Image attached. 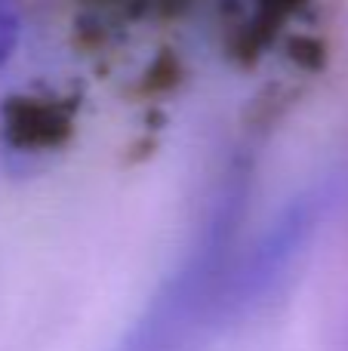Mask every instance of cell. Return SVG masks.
Instances as JSON below:
<instances>
[{"label":"cell","mask_w":348,"mask_h":351,"mask_svg":"<svg viewBox=\"0 0 348 351\" xmlns=\"http://www.w3.org/2000/svg\"><path fill=\"white\" fill-rule=\"evenodd\" d=\"M318 219L321 204L306 197L250 247H240L238 197H222L195 247L111 351H203L284 278Z\"/></svg>","instance_id":"obj_1"},{"label":"cell","mask_w":348,"mask_h":351,"mask_svg":"<svg viewBox=\"0 0 348 351\" xmlns=\"http://www.w3.org/2000/svg\"><path fill=\"white\" fill-rule=\"evenodd\" d=\"M16 0H0V65L6 62L12 43H16Z\"/></svg>","instance_id":"obj_2"}]
</instances>
